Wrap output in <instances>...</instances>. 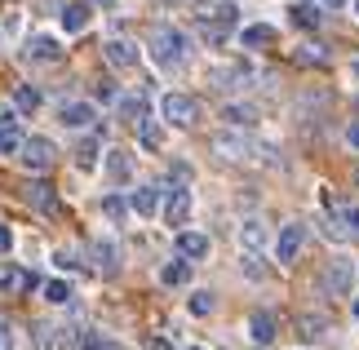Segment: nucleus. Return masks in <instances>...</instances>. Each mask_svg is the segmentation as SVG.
Instances as JSON below:
<instances>
[{
	"label": "nucleus",
	"mask_w": 359,
	"mask_h": 350,
	"mask_svg": "<svg viewBox=\"0 0 359 350\" xmlns=\"http://www.w3.org/2000/svg\"><path fill=\"white\" fill-rule=\"evenodd\" d=\"M346 142H351V147L359 151V120H355V124H351V129H346Z\"/></svg>",
	"instance_id": "nucleus-42"
},
{
	"label": "nucleus",
	"mask_w": 359,
	"mask_h": 350,
	"mask_svg": "<svg viewBox=\"0 0 359 350\" xmlns=\"http://www.w3.org/2000/svg\"><path fill=\"white\" fill-rule=\"evenodd\" d=\"M324 332H328V319L324 315H297V337L315 342V337H324Z\"/></svg>",
	"instance_id": "nucleus-27"
},
{
	"label": "nucleus",
	"mask_w": 359,
	"mask_h": 350,
	"mask_svg": "<svg viewBox=\"0 0 359 350\" xmlns=\"http://www.w3.org/2000/svg\"><path fill=\"white\" fill-rule=\"evenodd\" d=\"M58 120L67 124V129H89V124L98 120V107H93V102H62Z\"/></svg>",
	"instance_id": "nucleus-8"
},
{
	"label": "nucleus",
	"mask_w": 359,
	"mask_h": 350,
	"mask_svg": "<svg viewBox=\"0 0 359 350\" xmlns=\"http://www.w3.org/2000/svg\"><path fill=\"white\" fill-rule=\"evenodd\" d=\"M13 248V235H9V227H0V253H9Z\"/></svg>",
	"instance_id": "nucleus-40"
},
{
	"label": "nucleus",
	"mask_w": 359,
	"mask_h": 350,
	"mask_svg": "<svg viewBox=\"0 0 359 350\" xmlns=\"http://www.w3.org/2000/svg\"><path fill=\"white\" fill-rule=\"evenodd\" d=\"M191 5H209V0H191Z\"/></svg>",
	"instance_id": "nucleus-49"
},
{
	"label": "nucleus",
	"mask_w": 359,
	"mask_h": 350,
	"mask_svg": "<svg viewBox=\"0 0 359 350\" xmlns=\"http://www.w3.org/2000/svg\"><path fill=\"white\" fill-rule=\"evenodd\" d=\"M22 58L27 62H62V45L53 36H32L27 49H22Z\"/></svg>",
	"instance_id": "nucleus-7"
},
{
	"label": "nucleus",
	"mask_w": 359,
	"mask_h": 350,
	"mask_svg": "<svg viewBox=\"0 0 359 350\" xmlns=\"http://www.w3.org/2000/svg\"><path fill=\"white\" fill-rule=\"evenodd\" d=\"M129 200H124V195H107V200H102V213L107 217H111V222H124V217H129Z\"/></svg>",
	"instance_id": "nucleus-30"
},
{
	"label": "nucleus",
	"mask_w": 359,
	"mask_h": 350,
	"mask_svg": "<svg viewBox=\"0 0 359 350\" xmlns=\"http://www.w3.org/2000/svg\"><path fill=\"white\" fill-rule=\"evenodd\" d=\"M98 156H102V142H98V137H85L80 151H76V169L93 173V169H98Z\"/></svg>",
	"instance_id": "nucleus-24"
},
{
	"label": "nucleus",
	"mask_w": 359,
	"mask_h": 350,
	"mask_svg": "<svg viewBox=\"0 0 359 350\" xmlns=\"http://www.w3.org/2000/svg\"><path fill=\"white\" fill-rule=\"evenodd\" d=\"M137 142H142L147 151H160L164 147V129L151 116H142V120H137Z\"/></svg>",
	"instance_id": "nucleus-22"
},
{
	"label": "nucleus",
	"mask_w": 359,
	"mask_h": 350,
	"mask_svg": "<svg viewBox=\"0 0 359 350\" xmlns=\"http://www.w3.org/2000/svg\"><path fill=\"white\" fill-rule=\"evenodd\" d=\"M129 204H133V213H137V217H156V208H160V191H156V187H137Z\"/></svg>",
	"instance_id": "nucleus-21"
},
{
	"label": "nucleus",
	"mask_w": 359,
	"mask_h": 350,
	"mask_svg": "<svg viewBox=\"0 0 359 350\" xmlns=\"http://www.w3.org/2000/svg\"><path fill=\"white\" fill-rule=\"evenodd\" d=\"M102 53H107V62H111V67H120V72L137 67V45H133V40H107Z\"/></svg>",
	"instance_id": "nucleus-11"
},
{
	"label": "nucleus",
	"mask_w": 359,
	"mask_h": 350,
	"mask_svg": "<svg viewBox=\"0 0 359 350\" xmlns=\"http://www.w3.org/2000/svg\"><path fill=\"white\" fill-rule=\"evenodd\" d=\"M13 107H18L22 116H32V111H40V89H32V85H18V89H13Z\"/></svg>",
	"instance_id": "nucleus-28"
},
{
	"label": "nucleus",
	"mask_w": 359,
	"mask_h": 350,
	"mask_svg": "<svg viewBox=\"0 0 359 350\" xmlns=\"http://www.w3.org/2000/svg\"><path fill=\"white\" fill-rule=\"evenodd\" d=\"M18 22H22V13H18V9H9V13H5V18H0V49H5V45H9V40H13V36H18Z\"/></svg>",
	"instance_id": "nucleus-32"
},
{
	"label": "nucleus",
	"mask_w": 359,
	"mask_h": 350,
	"mask_svg": "<svg viewBox=\"0 0 359 350\" xmlns=\"http://www.w3.org/2000/svg\"><path fill=\"white\" fill-rule=\"evenodd\" d=\"M222 120L231 124V129H253V124H257V107H248V102H226V107H222Z\"/></svg>",
	"instance_id": "nucleus-18"
},
{
	"label": "nucleus",
	"mask_w": 359,
	"mask_h": 350,
	"mask_svg": "<svg viewBox=\"0 0 359 350\" xmlns=\"http://www.w3.org/2000/svg\"><path fill=\"white\" fill-rule=\"evenodd\" d=\"M177 253L191 257V262L209 257V235H200V231H177Z\"/></svg>",
	"instance_id": "nucleus-15"
},
{
	"label": "nucleus",
	"mask_w": 359,
	"mask_h": 350,
	"mask_svg": "<svg viewBox=\"0 0 359 350\" xmlns=\"http://www.w3.org/2000/svg\"><path fill=\"white\" fill-rule=\"evenodd\" d=\"M341 222H346V227H351V235H359V204H355V208H351V204L341 208Z\"/></svg>",
	"instance_id": "nucleus-38"
},
{
	"label": "nucleus",
	"mask_w": 359,
	"mask_h": 350,
	"mask_svg": "<svg viewBox=\"0 0 359 350\" xmlns=\"http://www.w3.org/2000/svg\"><path fill=\"white\" fill-rule=\"evenodd\" d=\"M355 13H359V0H355Z\"/></svg>",
	"instance_id": "nucleus-50"
},
{
	"label": "nucleus",
	"mask_w": 359,
	"mask_h": 350,
	"mask_svg": "<svg viewBox=\"0 0 359 350\" xmlns=\"http://www.w3.org/2000/svg\"><path fill=\"white\" fill-rule=\"evenodd\" d=\"M53 262H58L62 271H76V266H80V257L72 253V248H58V253H53Z\"/></svg>",
	"instance_id": "nucleus-37"
},
{
	"label": "nucleus",
	"mask_w": 359,
	"mask_h": 350,
	"mask_svg": "<svg viewBox=\"0 0 359 350\" xmlns=\"http://www.w3.org/2000/svg\"><path fill=\"white\" fill-rule=\"evenodd\" d=\"M22 142H27V137L18 133V124H5V129H0V156H5V160H18Z\"/></svg>",
	"instance_id": "nucleus-23"
},
{
	"label": "nucleus",
	"mask_w": 359,
	"mask_h": 350,
	"mask_svg": "<svg viewBox=\"0 0 359 350\" xmlns=\"http://www.w3.org/2000/svg\"><path fill=\"white\" fill-rule=\"evenodd\" d=\"M89 18H93V13H89V5H67L62 9V32H85V27H89Z\"/></svg>",
	"instance_id": "nucleus-26"
},
{
	"label": "nucleus",
	"mask_w": 359,
	"mask_h": 350,
	"mask_svg": "<svg viewBox=\"0 0 359 350\" xmlns=\"http://www.w3.org/2000/svg\"><path fill=\"white\" fill-rule=\"evenodd\" d=\"M89 257L98 262L102 275H116L120 271V248H116V240H93L89 244Z\"/></svg>",
	"instance_id": "nucleus-12"
},
{
	"label": "nucleus",
	"mask_w": 359,
	"mask_h": 350,
	"mask_svg": "<svg viewBox=\"0 0 359 350\" xmlns=\"http://www.w3.org/2000/svg\"><path fill=\"white\" fill-rule=\"evenodd\" d=\"M266 244H271L266 227H262L257 217H248L244 227H240V248H244V253H266Z\"/></svg>",
	"instance_id": "nucleus-13"
},
{
	"label": "nucleus",
	"mask_w": 359,
	"mask_h": 350,
	"mask_svg": "<svg viewBox=\"0 0 359 350\" xmlns=\"http://www.w3.org/2000/svg\"><path fill=\"white\" fill-rule=\"evenodd\" d=\"M213 18H217V22H226V27H236V22H240V13H236V5L226 0V5H217V9H213Z\"/></svg>",
	"instance_id": "nucleus-36"
},
{
	"label": "nucleus",
	"mask_w": 359,
	"mask_h": 350,
	"mask_svg": "<svg viewBox=\"0 0 359 350\" xmlns=\"http://www.w3.org/2000/svg\"><path fill=\"white\" fill-rule=\"evenodd\" d=\"M244 275H248V279H266V266H262V253H244Z\"/></svg>",
	"instance_id": "nucleus-35"
},
{
	"label": "nucleus",
	"mask_w": 359,
	"mask_h": 350,
	"mask_svg": "<svg viewBox=\"0 0 359 350\" xmlns=\"http://www.w3.org/2000/svg\"><path fill=\"white\" fill-rule=\"evenodd\" d=\"M102 164H107V177H111L116 187H124V182L133 177V156H129V151H107Z\"/></svg>",
	"instance_id": "nucleus-14"
},
{
	"label": "nucleus",
	"mask_w": 359,
	"mask_h": 350,
	"mask_svg": "<svg viewBox=\"0 0 359 350\" xmlns=\"http://www.w3.org/2000/svg\"><path fill=\"white\" fill-rule=\"evenodd\" d=\"M160 120L177 124V129H191V124H200V102L191 93H164L160 97Z\"/></svg>",
	"instance_id": "nucleus-3"
},
{
	"label": "nucleus",
	"mask_w": 359,
	"mask_h": 350,
	"mask_svg": "<svg viewBox=\"0 0 359 350\" xmlns=\"http://www.w3.org/2000/svg\"><path fill=\"white\" fill-rule=\"evenodd\" d=\"M53 160H58V147H53L49 137H27V142H22V156H18L22 169H32V173H49V169H53Z\"/></svg>",
	"instance_id": "nucleus-4"
},
{
	"label": "nucleus",
	"mask_w": 359,
	"mask_h": 350,
	"mask_svg": "<svg viewBox=\"0 0 359 350\" xmlns=\"http://www.w3.org/2000/svg\"><path fill=\"white\" fill-rule=\"evenodd\" d=\"M355 182H359V169H355Z\"/></svg>",
	"instance_id": "nucleus-52"
},
{
	"label": "nucleus",
	"mask_w": 359,
	"mask_h": 350,
	"mask_svg": "<svg viewBox=\"0 0 359 350\" xmlns=\"http://www.w3.org/2000/svg\"><path fill=\"white\" fill-rule=\"evenodd\" d=\"M213 306H217V302H213V292H209V288H200V292H191V297H187V311L196 315V319L213 315Z\"/></svg>",
	"instance_id": "nucleus-29"
},
{
	"label": "nucleus",
	"mask_w": 359,
	"mask_h": 350,
	"mask_svg": "<svg viewBox=\"0 0 359 350\" xmlns=\"http://www.w3.org/2000/svg\"><path fill=\"white\" fill-rule=\"evenodd\" d=\"M22 200L36 208V213H58V195H53L49 182H27L22 187Z\"/></svg>",
	"instance_id": "nucleus-9"
},
{
	"label": "nucleus",
	"mask_w": 359,
	"mask_h": 350,
	"mask_svg": "<svg viewBox=\"0 0 359 350\" xmlns=\"http://www.w3.org/2000/svg\"><path fill=\"white\" fill-rule=\"evenodd\" d=\"M209 151H213L217 160H226V164H244V160L257 156V142H253V137H244L240 129H222V133L209 137Z\"/></svg>",
	"instance_id": "nucleus-2"
},
{
	"label": "nucleus",
	"mask_w": 359,
	"mask_h": 350,
	"mask_svg": "<svg viewBox=\"0 0 359 350\" xmlns=\"http://www.w3.org/2000/svg\"><path fill=\"white\" fill-rule=\"evenodd\" d=\"M351 311H355V319H359V297H355V306H351Z\"/></svg>",
	"instance_id": "nucleus-47"
},
{
	"label": "nucleus",
	"mask_w": 359,
	"mask_h": 350,
	"mask_svg": "<svg viewBox=\"0 0 359 350\" xmlns=\"http://www.w3.org/2000/svg\"><path fill=\"white\" fill-rule=\"evenodd\" d=\"M191 208H196V200H191V187H173L169 200H164V222H169V227H187Z\"/></svg>",
	"instance_id": "nucleus-6"
},
{
	"label": "nucleus",
	"mask_w": 359,
	"mask_h": 350,
	"mask_svg": "<svg viewBox=\"0 0 359 350\" xmlns=\"http://www.w3.org/2000/svg\"><path fill=\"white\" fill-rule=\"evenodd\" d=\"M107 350H124V346H116V342H111V346H107Z\"/></svg>",
	"instance_id": "nucleus-48"
},
{
	"label": "nucleus",
	"mask_w": 359,
	"mask_h": 350,
	"mask_svg": "<svg viewBox=\"0 0 359 350\" xmlns=\"http://www.w3.org/2000/svg\"><path fill=\"white\" fill-rule=\"evenodd\" d=\"M187 49H191L187 32H177V27H169V22L151 32V58H156L160 72H173V67H182V62H187Z\"/></svg>",
	"instance_id": "nucleus-1"
},
{
	"label": "nucleus",
	"mask_w": 359,
	"mask_h": 350,
	"mask_svg": "<svg viewBox=\"0 0 359 350\" xmlns=\"http://www.w3.org/2000/svg\"><path fill=\"white\" fill-rule=\"evenodd\" d=\"M248 332H253V342H257V346H271V342H275V332H280V324H275V315H271V311H253V319H248Z\"/></svg>",
	"instance_id": "nucleus-16"
},
{
	"label": "nucleus",
	"mask_w": 359,
	"mask_h": 350,
	"mask_svg": "<svg viewBox=\"0 0 359 350\" xmlns=\"http://www.w3.org/2000/svg\"><path fill=\"white\" fill-rule=\"evenodd\" d=\"M293 27H320V5H293Z\"/></svg>",
	"instance_id": "nucleus-31"
},
{
	"label": "nucleus",
	"mask_w": 359,
	"mask_h": 350,
	"mask_svg": "<svg viewBox=\"0 0 359 350\" xmlns=\"http://www.w3.org/2000/svg\"><path fill=\"white\" fill-rule=\"evenodd\" d=\"M320 5H324V9H341V5H346V0H320Z\"/></svg>",
	"instance_id": "nucleus-44"
},
{
	"label": "nucleus",
	"mask_w": 359,
	"mask_h": 350,
	"mask_svg": "<svg viewBox=\"0 0 359 350\" xmlns=\"http://www.w3.org/2000/svg\"><path fill=\"white\" fill-rule=\"evenodd\" d=\"M240 45L244 49H266V45H275V27H266V22L244 27V32H240Z\"/></svg>",
	"instance_id": "nucleus-19"
},
{
	"label": "nucleus",
	"mask_w": 359,
	"mask_h": 350,
	"mask_svg": "<svg viewBox=\"0 0 359 350\" xmlns=\"http://www.w3.org/2000/svg\"><path fill=\"white\" fill-rule=\"evenodd\" d=\"M187 350H200V346H187Z\"/></svg>",
	"instance_id": "nucleus-51"
},
{
	"label": "nucleus",
	"mask_w": 359,
	"mask_h": 350,
	"mask_svg": "<svg viewBox=\"0 0 359 350\" xmlns=\"http://www.w3.org/2000/svg\"><path fill=\"white\" fill-rule=\"evenodd\" d=\"M187 279H191V257L177 253V262H164V266H160V284H164V288H182Z\"/></svg>",
	"instance_id": "nucleus-17"
},
{
	"label": "nucleus",
	"mask_w": 359,
	"mask_h": 350,
	"mask_svg": "<svg viewBox=\"0 0 359 350\" xmlns=\"http://www.w3.org/2000/svg\"><path fill=\"white\" fill-rule=\"evenodd\" d=\"M111 346V337H102V332H80V342H76V350H107Z\"/></svg>",
	"instance_id": "nucleus-34"
},
{
	"label": "nucleus",
	"mask_w": 359,
	"mask_h": 350,
	"mask_svg": "<svg viewBox=\"0 0 359 350\" xmlns=\"http://www.w3.org/2000/svg\"><path fill=\"white\" fill-rule=\"evenodd\" d=\"M351 76H355V80H359V58H355V62H351Z\"/></svg>",
	"instance_id": "nucleus-46"
},
{
	"label": "nucleus",
	"mask_w": 359,
	"mask_h": 350,
	"mask_svg": "<svg viewBox=\"0 0 359 350\" xmlns=\"http://www.w3.org/2000/svg\"><path fill=\"white\" fill-rule=\"evenodd\" d=\"M116 111H120V120L137 124V120L147 116V97L142 93H124V97H116Z\"/></svg>",
	"instance_id": "nucleus-20"
},
{
	"label": "nucleus",
	"mask_w": 359,
	"mask_h": 350,
	"mask_svg": "<svg viewBox=\"0 0 359 350\" xmlns=\"http://www.w3.org/2000/svg\"><path fill=\"white\" fill-rule=\"evenodd\" d=\"M89 5H98V9H111V5H116V0H89Z\"/></svg>",
	"instance_id": "nucleus-45"
},
{
	"label": "nucleus",
	"mask_w": 359,
	"mask_h": 350,
	"mask_svg": "<svg viewBox=\"0 0 359 350\" xmlns=\"http://www.w3.org/2000/svg\"><path fill=\"white\" fill-rule=\"evenodd\" d=\"M0 350H9V319H0Z\"/></svg>",
	"instance_id": "nucleus-41"
},
{
	"label": "nucleus",
	"mask_w": 359,
	"mask_h": 350,
	"mask_svg": "<svg viewBox=\"0 0 359 350\" xmlns=\"http://www.w3.org/2000/svg\"><path fill=\"white\" fill-rule=\"evenodd\" d=\"M297 62H306V67L315 62V67H320V62H328V49L324 45H302L297 49Z\"/></svg>",
	"instance_id": "nucleus-33"
},
{
	"label": "nucleus",
	"mask_w": 359,
	"mask_h": 350,
	"mask_svg": "<svg viewBox=\"0 0 359 350\" xmlns=\"http://www.w3.org/2000/svg\"><path fill=\"white\" fill-rule=\"evenodd\" d=\"M328 288H333V297H355V266L333 262L328 266Z\"/></svg>",
	"instance_id": "nucleus-10"
},
{
	"label": "nucleus",
	"mask_w": 359,
	"mask_h": 350,
	"mask_svg": "<svg viewBox=\"0 0 359 350\" xmlns=\"http://www.w3.org/2000/svg\"><path fill=\"white\" fill-rule=\"evenodd\" d=\"M40 297L49 306H67L72 302V284H67V279H45V284H40Z\"/></svg>",
	"instance_id": "nucleus-25"
},
{
	"label": "nucleus",
	"mask_w": 359,
	"mask_h": 350,
	"mask_svg": "<svg viewBox=\"0 0 359 350\" xmlns=\"http://www.w3.org/2000/svg\"><path fill=\"white\" fill-rule=\"evenodd\" d=\"M98 97H102V102H116V89H111V80H102V85H98Z\"/></svg>",
	"instance_id": "nucleus-39"
},
{
	"label": "nucleus",
	"mask_w": 359,
	"mask_h": 350,
	"mask_svg": "<svg viewBox=\"0 0 359 350\" xmlns=\"http://www.w3.org/2000/svg\"><path fill=\"white\" fill-rule=\"evenodd\" d=\"M151 350H173V346L164 342V337H151Z\"/></svg>",
	"instance_id": "nucleus-43"
},
{
	"label": "nucleus",
	"mask_w": 359,
	"mask_h": 350,
	"mask_svg": "<svg viewBox=\"0 0 359 350\" xmlns=\"http://www.w3.org/2000/svg\"><path fill=\"white\" fill-rule=\"evenodd\" d=\"M302 244H306V227H302V222H288V227L280 231V240H275V257H280V266L297 262Z\"/></svg>",
	"instance_id": "nucleus-5"
}]
</instances>
